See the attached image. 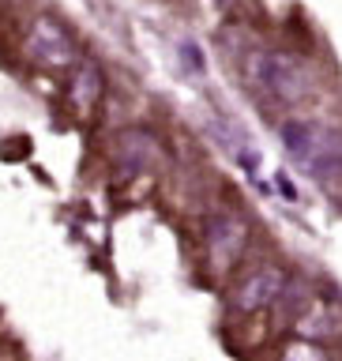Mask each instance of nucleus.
Listing matches in <instances>:
<instances>
[{
	"label": "nucleus",
	"mask_w": 342,
	"mask_h": 361,
	"mask_svg": "<svg viewBox=\"0 0 342 361\" xmlns=\"http://www.w3.org/2000/svg\"><path fill=\"white\" fill-rule=\"evenodd\" d=\"M282 147L301 169L320 180L342 177V132L316 121H286L282 124Z\"/></svg>",
	"instance_id": "obj_1"
},
{
	"label": "nucleus",
	"mask_w": 342,
	"mask_h": 361,
	"mask_svg": "<svg viewBox=\"0 0 342 361\" xmlns=\"http://www.w3.org/2000/svg\"><path fill=\"white\" fill-rule=\"evenodd\" d=\"M245 79L264 98L275 102H301L309 94V75L290 53L279 49H252L245 56Z\"/></svg>",
	"instance_id": "obj_2"
},
{
	"label": "nucleus",
	"mask_w": 342,
	"mask_h": 361,
	"mask_svg": "<svg viewBox=\"0 0 342 361\" xmlns=\"http://www.w3.org/2000/svg\"><path fill=\"white\" fill-rule=\"evenodd\" d=\"M27 53L42 68H72L75 64V42L56 19H38L27 34Z\"/></svg>",
	"instance_id": "obj_3"
},
{
	"label": "nucleus",
	"mask_w": 342,
	"mask_h": 361,
	"mask_svg": "<svg viewBox=\"0 0 342 361\" xmlns=\"http://www.w3.org/2000/svg\"><path fill=\"white\" fill-rule=\"evenodd\" d=\"M282 286H286V275L279 267H259L252 271L233 293V309L237 312H259L267 305H275L282 298Z\"/></svg>",
	"instance_id": "obj_4"
},
{
	"label": "nucleus",
	"mask_w": 342,
	"mask_h": 361,
	"mask_svg": "<svg viewBox=\"0 0 342 361\" xmlns=\"http://www.w3.org/2000/svg\"><path fill=\"white\" fill-rule=\"evenodd\" d=\"M245 241H248V230L237 214H214L207 222V252L219 267H230L245 252Z\"/></svg>",
	"instance_id": "obj_5"
},
{
	"label": "nucleus",
	"mask_w": 342,
	"mask_h": 361,
	"mask_svg": "<svg viewBox=\"0 0 342 361\" xmlns=\"http://www.w3.org/2000/svg\"><path fill=\"white\" fill-rule=\"evenodd\" d=\"M158 151H162L158 140L151 132H143V128H128V132L117 135V158H121L124 169L143 173V169H151L158 162Z\"/></svg>",
	"instance_id": "obj_6"
},
{
	"label": "nucleus",
	"mask_w": 342,
	"mask_h": 361,
	"mask_svg": "<svg viewBox=\"0 0 342 361\" xmlns=\"http://www.w3.org/2000/svg\"><path fill=\"white\" fill-rule=\"evenodd\" d=\"M102 90H106V79H102L98 72V64H79L75 68V79H72V102H75V109L79 113H90L98 106V98H102Z\"/></svg>",
	"instance_id": "obj_7"
}]
</instances>
